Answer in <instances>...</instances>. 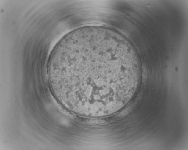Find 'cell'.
<instances>
[{
	"instance_id": "obj_1",
	"label": "cell",
	"mask_w": 188,
	"mask_h": 150,
	"mask_svg": "<svg viewBox=\"0 0 188 150\" xmlns=\"http://www.w3.org/2000/svg\"><path fill=\"white\" fill-rule=\"evenodd\" d=\"M125 52L102 36L71 41L52 57L48 69L54 94L77 112L98 114L115 108L130 93L135 78Z\"/></svg>"
}]
</instances>
